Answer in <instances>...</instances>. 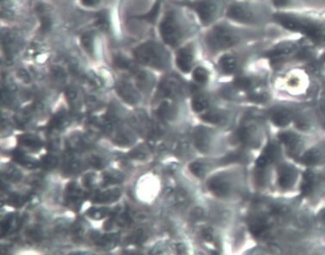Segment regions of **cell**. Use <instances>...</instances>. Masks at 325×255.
<instances>
[{
    "instance_id": "obj_1",
    "label": "cell",
    "mask_w": 325,
    "mask_h": 255,
    "mask_svg": "<svg viewBox=\"0 0 325 255\" xmlns=\"http://www.w3.org/2000/svg\"><path fill=\"white\" fill-rule=\"evenodd\" d=\"M194 29L187 15L178 9H171L166 12L160 24V35L171 47L179 46Z\"/></svg>"
},
{
    "instance_id": "obj_2",
    "label": "cell",
    "mask_w": 325,
    "mask_h": 255,
    "mask_svg": "<svg viewBox=\"0 0 325 255\" xmlns=\"http://www.w3.org/2000/svg\"><path fill=\"white\" fill-rule=\"evenodd\" d=\"M248 33L245 29L229 23H216L209 29L205 37V44L211 51L225 50L246 40Z\"/></svg>"
},
{
    "instance_id": "obj_3",
    "label": "cell",
    "mask_w": 325,
    "mask_h": 255,
    "mask_svg": "<svg viewBox=\"0 0 325 255\" xmlns=\"http://www.w3.org/2000/svg\"><path fill=\"white\" fill-rule=\"evenodd\" d=\"M226 16L229 20L247 24L258 25L266 21L268 16L267 8L252 1H238L229 5L227 8Z\"/></svg>"
},
{
    "instance_id": "obj_4",
    "label": "cell",
    "mask_w": 325,
    "mask_h": 255,
    "mask_svg": "<svg viewBox=\"0 0 325 255\" xmlns=\"http://www.w3.org/2000/svg\"><path fill=\"white\" fill-rule=\"evenodd\" d=\"M134 53L140 63L156 69H165L169 65L168 51L155 42L144 43L136 48Z\"/></svg>"
},
{
    "instance_id": "obj_5",
    "label": "cell",
    "mask_w": 325,
    "mask_h": 255,
    "mask_svg": "<svg viewBox=\"0 0 325 255\" xmlns=\"http://www.w3.org/2000/svg\"><path fill=\"white\" fill-rule=\"evenodd\" d=\"M224 0H198L192 4L200 21L205 26L216 24L223 10Z\"/></svg>"
},
{
    "instance_id": "obj_6",
    "label": "cell",
    "mask_w": 325,
    "mask_h": 255,
    "mask_svg": "<svg viewBox=\"0 0 325 255\" xmlns=\"http://www.w3.org/2000/svg\"><path fill=\"white\" fill-rule=\"evenodd\" d=\"M194 61V47L190 43L184 48H179L176 54V65L183 72L192 70Z\"/></svg>"
},
{
    "instance_id": "obj_7",
    "label": "cell",
    "mask_w": 325,
    "mask_h": 255,
    "mask_svg": "<svg viewBox=\"0 0 325 255\" xmlns=\"http://www.w3.org/2000/svg\"><path fill=\"white\" fill-rule=\"evenodd\" d=\"M117 94L123 101L131 105H136L140 101L139 93L128 80H123L117 84Z\"/></svg>"
},
{
    "instance_id": "obj_8",
    "label": "cell",
    "mask_w": 325,
    "mask_h": 255,
    "mask_svg": "<svg viewBox=\"0 0 325 255\" xmlns=\"http://www.w3.org/2000/svg\"><path fill=\"white\" fill-rule=\"evenodd\" d=\"M84 193L80 186L75 182L68 184L65 191V200L68 206L74 209L80 208L82 204Z\"/></svg>"
},
{
    "instance_id": "obj_9",
    "label": "cell",
    "mask_w": 325,
    "mask_h": 255,
    "mask_svg": "<svg viewBox=\"0 0 325 255\" xmlns=\"http://www.w3.org/2000/svg\"><path fill=\"white\" fill-rule=\"evenodd\" d=\"M296 176V172L293 167L282 166L278 173V184L281 188H290L295 182Z\"/></svg>"
},
{
    "instance_id": "obj_10",
    "label": "cell",
    "mask_w": 325,
    "mask_h": 255,
    "mask_svg": "<svg viewBox=\"0 0 325 255\" xmlns=\"http://www.w3.org/2000/svg\"><path fill=\"white\" fill-rule=\"evenodd\" d=\"M208 188L218 197H224L229 195L230 186L225 178H222L221 176H216L209 181Z\"/></svg>"
},
{
    "instance_id": "obj_11",
    "label": "cell",
    "mask_w": 325,
    "mask_h": 255,
    "mask_svg": "<svg viewBox=\"0 0 325 255\" xmlns=\"http://www.w3.org/2000/svg\"><path fill=\"white\" fill-rule=\"evenodd\" d=\"M122 191L120 189L112 188L106 191H98L93 196V202L96 204H111L118 200L121 197Z\"/></svg>"
},
{
    "instance_id": "obj_12",
    "label": "cell",
    "mask_w": 325,
    "mask_h": 255,
    "mask_svg": "<svg viewBox=\"0 0 325 255\" xmlns=\"http://www.w3.org/2000/svg\"><path fill=\"white\" fill-rule=\"evenodd\" d=\"M160 92L164 97H173L182 92V85L175 78H167L163 80L160 86Z\"/></svg>"
},
{
    "instance_id": "obj_13",
    "label": "cell",
    "mask_w": 325,
    "mask_h": 255,
    "mask_svg": "<svg viewBox=\"0 0 325 255\" xmlns=\"http://www.w3.org/2000/svg\"><path fill=\"white\" fill-rule=\"evenodd\" d=\"M92 141L83 134H75L68 140V148L71 152H79L91 148Z\"/></svg>"
},
{
    "instance_id": "obj_14",
    "label": "cell",
    "mask_w": 325,
    "mask_h": 255,
    "mask_svg": "<svg viewBox=\"0 0 325 255\" xmlns=\"http://www.w3.org/2000/svg\"><path fill=\"white\" fill-rule=\"evenodd\" d=\"M279 154V149L275 144H270L267 149H265L263 154L259 157L256 161V166L258 169H264L269 163L273 162L276 159Z\"/></svg>"
},
{
    "instance_id": "obj_15",
    "label": "cell",
    "mask_w": 325,
    "mask_h": 255,
    "mask_svg": "<svg viewBox=\"0 0 325 255\" xmlns=\"http://www.w3.org/2000/svg\"><path fill=\"white\" fill-rule=\"evenodd\" d=\"M119 235L117 234H96L94 238V242L96 246L103 249H112L119 242Z\"/></svg>"
},
{
    "instance_id": "obj_16",
    "label": "cell",
    "mask_w": 325,
    "mask_h": 255,
    "mask_svg": "<svg viewBox=\"0 0 325 255\" xmlns=\"http://www.w3.org/2000/svg\"><path fill=\"white\" fill-rule=\"evenodd\" d=\"M279 139L292 153H296L301 148V140L299 136L292 132H283L280 134Z\"/></svg>"
},
{
    "instance_id": "obj_17",
    "label": "cell",
    "mask_w": 325,
    "mask_h": 255,
    "mask_svg": "<svg viewBox=\"0 0 325 255\" xmlns=\"http://www.w3.org/2000/svg\"><path fill=\"white\" fill-rule=\"evenodd\" d=\"M238 67V61L236 56L231 53H227L222 56L219 61V68L224 75L234 74Z\"/></svg>"
},
{
    "instance_id": "obj_18",
    "label": "cell",
    "mask_w": 325,
    "mask_h": 255,
    "mask_svg": "<svg viewBox=\"0 0 325 255\" xmlns=\"http://www.w3.org/2000/svg\"><path fill=\"white\" fill-rule=\"evenodd\" d=\"M69 116L65 111H60L57 112L49 122V130L51 131L59 132L64 130L69 124Z\"/></svg>"
},
{
    "instance_id": "obj_19",
    "label": "cell",
    "mask_w": 325,
    "mask_h": 255,
    "mask_svg": "<svg viewBox=\"0 0 325 255\" xmlns=\"http://www.w3.org/2000/svg\"><path fill=\"white\" fill-rule=\"evenodd\" d=\"M317 186V177L312 170L304 172V178L301 185V194L304 197H308L314 191Z\"/></svg>"
},
{
    "instance_id": "obj_20",
    "label": "cell",
    "mask_w": 325,
    "mask_h": 255,
    "mask_svg": "<svg viewBox=\"0 0 325 255\" xmlns=\"http://www.w3.org/2000/svg\"><path fill=\"white\" fill-rule=\"evenodd\" d=\"M324 153L319 149H312L302 157V162L307 166H317L324 161Z\"/></svg>"
},
{
    "instance_id": "obj_21",
    "label": "cell",
    "mask_w": 325,
    "mask_h": 255,
    "mask_svg": "<svg viewBox=\"0 0 325 255\" xmlns=\"http://www.w3.org/2000/svg\"><path fill=\"white\" fill-rule=\"evenodd\" d=\"M81 169V161L73 154V152L70 151V154L66 157L63 164L64 173L67 175H75L76 173H80Z\"/></svg>"
},
{
    "instance_id": "obj_22",
    "label": "cell",
    "mask_w": 325,
    "mask_h": 255,
    "mask_svg": "<svg viewBox=\"0 0 325 255\" xmlns=\"http://www.w3.org/2000/svg\"><path fill=\"white\" fill-rule=\"evenodd\" d=\"M19 141L22 146L33 151H38L43 148V141L41 139L31 134L22 135L19 136Z\"/></svg>"
},
{
    "instance_id": "obj_23",
    "label": "cell",
    "mask_w": 325,
    "mask_h": 255,
    "mask_svg": "<svg viewBox=\"0 0 325 255\" xmlns=\"http://www.w3.org/2000/svg\"><path fill=\"white\" fill-rule=\"evenodd\" d=\"M135 141V136L131 131L127 130H121L115 133L113 136V142L117 146L129 147Z\"/></svg>"
},
{
    "instance_id": "obj_24",
    "label": "cell",
    "mask_w": 325,
    "mask_h": 255,
    "mask_svg": "<svg viewBox=\"0 0 325 255\" xmlns=\"http://www.w3.org/2000/svg\"><path fill=\"white\" fill-rule=\"evenodd\" d=\"M136 84L139 89H141L143 92H149L151 90V88L154 85V80L152 75L150 72L145 71H140L138 70L136 72Z\"/></svg>"
},
{
    "instance_id": "obj_25",
    "label": "cell",
    "mask_w": 325,
    "mask_h": 255,
    "mask_svg": "<svg viewBox=\"0 0 325 255\" xmlns=\"http://www.w3.org/2000/svg\"><path fill=\"white\" fill-rule=\"evenodd\" d=\"M272 121L277 126H285L292 120V114L287 110H278L273 113Z\"/></svg>"
},
{
    "instance_id": "obj_26",
    "label": "cell",
    "mask_w": 325,
    "mask_h": 255,
    "mask_svg": "<svg viewBox=\"0 0 325 255\" xmlns=\"http://www.w3.org/2000/svg\"><path fill=\"white\" fill-rule=\"evenodd\" d=\"M124 179V176L118 171H107L103 174V183L105 186H115L120 184Z\"/></svg>"
},
{
    "instance_id": "obj_27",
    "label": "cell",
    "mask_w": 325,
    "mask_h": 255,
    "mask_svg": "<svg viewBox=\"0 0 325 255\" xmlns=\"http://www.w3.org/2000/svg\"><path fill=\"white\" fill-rule=\"evenodd\" d=\"M66 97L71 106V109L74 112H79L81 106V101H80V94L78 93V90L74 87L68 88L66 92Z\"/></svg>"
},
{
    "instance_id": "obj_28",
    "label": "cell",
    "mask_w": 325,
    "mask_h": 255,
    "mask_svg": "<svg viewBox=\"0 0 325 255\" xmlns=\"http://www.w3.org/2000/svg\"><path fill=\"white\" fill-rule=\"evenodd\" d=\"M295 50V45L291 43H281L277 46V48H274L269 53V56L275 58H280L283 56H286L293 53Z\"/></svg>"
},
{
    "instance_id": "obj_29",
    "label": "cell",
    "mask_w": 325,
    "mask_h": 255,
    "mask_svg": "<svg viewBox=\"0 0 325 255\" xmlns=\"http://www.w3.org/2000/svg\"><path fill=\"white\" fill-rule=\"evenodd\" d=\"M174 107L168 101H164L159 105L157 110L158 117L162 120H170L174 116Z\"/></svg>"
},
{
    "instance_id": "obj_30",
    "label": "cell",
    "mask_w": 325,
    "mask_h": 255,
    "mask_svg": "<svg viewBox=\"0 0 325 255\" xmlns=\"http://www.w3.org/2000/svg\"><path fill=\"white\" fill-rule=\"evenodd\" d=\"M114 63L118 68L131 71L133 74H136L139 70L136 64L133 63L131 60H129L128 58L123 57V56H118L117 57H115Z\"/></svg>"
},
{
    "instance_id": "obj_31",
    "label": "cell",
    "mask_w": 325,
    "mask_h": 255,
    "mask_svg": "<svg viewBox=\"0 0 325 255\" xmlns=\"http://www.w3.org/2000/svg\"><path fill=\"white\" fill-rule=\"evenodd\" d=\"M19 221L17 220L16 215H9L6 219H4L2 224H1L2 235L5 236L6 234H10L11 231H13L15 227H19Z\"/></svg>"
},
{
    "instance_id": "obj_32",
    "label": "cell",
    "mask_w": 325,
    "mask_h": 255,
    "mask_svg": "<svg viewBox=\"0 0 325 255\" xmlns=\"http://www.w3.org/2000/svg\"><path fill=\"white\" fill-rule=\"evenodd\" d=\"M195 144L200 151L205 152L208 149V134L204 130L195 132Z\"/></svg>"
},
{
    "instance_id": "obj_33",
    "label": "cell",
    "mask_w": 325,
    "mask_h": 255,
    "mask_svg": "<svg viewBox=\"0 0 325 255\" xmlns=\"http://www.w3.org/2000/svg\"><path fill=\"white\" fill-rule=\"evenodd\" d=\"M111 213L112 210H110L109 208L94 207L88 210L87 215L94 220H101L111 215Z\"/></svg>"
},
{
    "instance_id": "obj_34",
    "label": "cell",
    "mask_w": 325,
    "mask_h": 255,
    "mask_svg": "<svg viewBox=\"0 0 325 255\" xmlns=\"http://www.w3.org/2000/svg\"><path fill=\"white\" fill-rule=\"evenodd\" d=\"M14 159H15L16 162L21 164L25 168H35L38 166V163L35 161V159H33L32 158H29V157L27 156V155L23 154L21 152L15 153Z\"/></svg>"
},
{
    "instance_id": "obj_35",
    "label": "cell",
    "mask_w": 325,
    "mask_h": 255,
    "mask_svg": "<svg viewBox=\"0 0 325 255\" xmlns=\"http://www.w3.org/2000/svg\"><path fill=\"white\" fill-rule=\"evenodd\" d=\"M267 229L268 226L267 223L262 220H256L250 226L251 233L257 237L263 236L264 234H267Z\"/></svg>"
},
{
    "instance_id": "obj_36",
    "label": "cell",
    "mask_w": 325,
    "mask_h": 255,
    "mask_svg": "<svg viewBox=\"0 0 325 255\" xmlns=\"http://www.w3.org/2000/svg\"><path fill=\"white\" fill-rule=\"evenodd\" d=\"M192 77L195 82L198 85H205L207 83L209 79L208 71L205 67H197L195 68L192 74Z\"/></svg>"
},
{
    "instance_id": "obj_37",
    "label": "cell",
    "mask_w": 325,
    "mask_h": 255,
    "mask_svg": "<svg viewBox=\"0 0 325 255\" xmlns=\"http://www.w3.org/2000/svg\"><path fill=\"white\" fill-rule=\"evenodd\" d=\"M208 99L205 96H195L192 99V109L196 112H203L208 108Z\"/></svg>"
},
{
    "instance_id": "obj_38",
    "label": "cell",
    "mask_w": 325,
    "mask_h": 255,
    "mask_svg": "<svg viewBox=\"0 0 325 255\" xmlns=\"http://www.w3.org/2000/svg\"><path fill=\"white\" fill-rule=\"evenodd\" d=\"M133 125L134 127L136 128L137 131H140L141 133L144 132L145 130H147L148 127V122H147V118L145 117V115L142 112H137L133 118Z\"/></svg>"
},
{
    "instance_id": "obj_39",
    "label": "cell",
    "mask_w": 325,
    "mask_h": 255,
    "mask_svg": "<svg viewBox=\"0 0 325 255\" xmlns=\"http://www.w3.org/2000/svg\"><path fill=\"white\" fill-rule=\"evenodd\" d=\"M4 177L10 182H17L21 179L22 174L17 168L10 166L4 172Z\"/></svg>"
},
{
    "instance_id": "obj_40",
    "label": "cell",
    "mask_w": 325,
    "mask_h": 255,
    "mask_svg": "<svg viewBox=\"0 0 325 255\" xmlns=\"http://www.w3.org/2000/svg\"><path fill=\"white\" fill-rule=\"evenodd\" d=\"M94 37L93 34H85L81 38V43H82L83 48H85V50L90 54H93L95 50V45H94Z\"/></svg>"
},
{
    "instance_id": "obj_41",
    "label": "cell",
    "mask_w": 325,
    "mask_h": 255,
    "mask_svg": "<svg viewBox=\"0 0 325 255\" xmlns=\"http://www.w3.org/2000/svg\"><path fill=\"white\" fill-rule=\"evenodd\" d=\"M57 165H58V158L53 154H47L45 156H43L41 160V166L47 170H51L56 168Z\"/></svg>"
},
{
    "instance_id": "obj_42",
    "label": "cell",
    "mask_w": 325,
    "mask_h": 255,
    "mask_svg": "<svg viewBox=\"0 0 325 255\" xmlns=\"http://www.w3.org/2000/svg\"><path fill=\"white\" fill-rule=\"evenodd\" d=\"M202 120H204L205 122H209V123H220L222 122L221 115L215 112H205V114L202 115L201 117Z\"/></svg>"
},
{
    "instance_id": "obj_43",
    "label": "cell",
    "mask_w": 325,
    "mask_h": 255,
    "mask_svg": "<svg viewBox=\"0 0 325 255\" xmlns=\"http://www.w3.org/2000/svg\"><path fill=\"white\" fill-rule=\"evenodd\" d=\"M88 165L91 166L92 168L95 169H102L104 168L105 162L104 159L99 155H91L87 159Z\"/></svg>"
},
{
    "instance_id": "obj_44",
    "label": "cell",
    "mask_w": 325,
    "mask_h": 255,
    "mask_svg": "<svg viewBox=\"0 0 325 255\" xmlns=\"http://www.w3.org/2000/svg\"><path fill=\"white\" fill-rule=\"evenodd\" d=\"M110 19L108 13L105 11H101L97 15V25L103 29H108L109 28Z\"/></svg>"
},
{
    "instance_id": "obj_45",
    "label": "cell",
    "mask_w": 325,
    "mask_h": 255,
    "mask_svg": "<svg viewBox=\"0 0 325 255\" xmlns=\"http://www.w3.org/2000/svg\"><path fill=\"white\" fill-rule=\"evenodd\" d=\"M159 11H160V4H155L152 10L149 13L144 15V16H138V19H142L150 22L155 21L157 19L158 15H159Z\"/></svg>"
},
{
    "instance_id": "obj_46",
    "label": "cell",
    "mask_w": 325,
    "mask_h": 255,
    "mask_svg": "<svg viewBox=\"0 0 325 255\" xmlns=\"http://www.w3.org/2000/svg\"><path fill=\"white\" fill-rule=\"evenodd\" d=\"M190 170L195 176L197 177H203L205 174V168L202 163L193 162L190 165Z\"/></svg>"
},
{
    "instance_id": "obj_47",
    "label": "cell",
    "mask_w": 325,
    "mask_h": 255,
    "mask_svg": "<svg viewBox=\"0 0 325 255\" xmlns=\"http://www.w3.org/2000/svg\"><path fill=\"white\" fill-rule=\"evenodd\" d=\"M26 197L21 195L13 194L11 195V197H9L8 203L12 206H16V207H20L22 205H24V203L26 202Z\"/></svg>"
},
{
    "instance_id": "obj_48",
    "label": "cell",
    "mask_w": 325,
    "mask_h": 255,
    "mask_svg": "<svg viewBox=\"0 0 325 255\" xmlns=\"http://www.w3.org/2000/svg\"><path fill=\"white\" fill-rule=\"evenodd\" d=\"M129 154L131 158L136 159H146L147 157L146 150L141 147H136L133 150H131Z\"/></svg>"
},
{
    "instance_id": "obj_49",
    "label": "cell",
    "mask_w": 325,
    "mask_h": 255,
    "mask_svg": "<svg viewBox=\"0 0 325 255\" xmlns=\"http://www.w3.org/2000/svg\"><path fill=\"white\" fill-rule=\"evenodd\" d=\"M252 85V81L248 77H238L234 80V85L240 89H248Z\"/></svg>"
},
{
    "instance_id": "obj_50",
    "label": "cell",
    "mask_w": 325,
    "mask_h": 255,
    "mask_svg": "<svg viewBox=\"0 0 325 255\" xmlns=\"http://www.w3.org/2000/svg\"><path fill=\"white\" fill-rule=\"evenodd\" d=\"M96 181V175L94 173H87L83 177V186L85 188H92Z\"/></svg>"
},
{
    "instance_id": "obj_51",
    "label": "cell",
    "mask_w": 325,
    "mask_h": 255,
    "mask_svg": "<svg viewBox=\"0 0 325 255\" xmlns=\"http://www.w3.org/2000/svg\"><path fill=\"white\" fill-rule=\"evenodd\" d=\"M145 239H146V235H145V233H144L142 229L136 230V231L134 233L132 237H131V241H132L134 244H140V243H142V242L145 241Z\"/></svg>"
},
{
    "instance_id": "obj_52",
    "label": "cell",
    "mask_w": 325,
    "mask_h": 255,
    "mask_svg": "<svg viewBox=\"0 0 325 255\" xmlns=\"http://www.w3.org/2000/svg\"><path fill=\"white\" fill-rule=\"evenodd\" d=\"M52 74H53V76L56 78V80H63L66 78V74H65L64 70L60 67H53L52 68Z\"/></svg>"
},
{
    "instance_id": "obj_53",
    "label": "cell",
    "mask_w": 325,
    "mask_h": 255,
    "mask_svg": "<svg viewBox=\"0 0 325 255\" xmlns=\"http://www.w3.org/2000/svg\"><path fill=\"white\" fill-rule=\"evenodd\" d=\"M87 105L90 108H94V109H99L101 107V103L99 101V99H95L94 97H90L87 100Z\"/></svg>"
},
{
    "instance_id": "obj_54",
    "label": "cell",
    "mask_w": 325,
    "mask_h": 255,
    "mask_svg": "<svg viewBox=\"0 0 325 255\" xmlns=\"http://www.w3.org/2000/svg\"><path fill=\"white\" fill-rule=\"evenodd\" d=\"M29 236L34 241H39L42 238V232L38 228L30 229L29 231Z\"/></svg>"
},
{
    "instance_id": "obj_55",
    "label": "cell",
    "mask_w": 325,
    "mask_h": 255,
    "mask_svg": "<svg viewBox=\"0 0 325 255\" xmlns=\"http://www.w3.org/2000/svg\"><path fill=\"white\" fill-rule=\"evenodd\" d=\"M202 236L207 242H212L214 239L213 232L210 229H204L202 231Z\"/></svg>"
},
{
    "instance_id": "obj_56",
    "label": "cell",
    "mask_w": 325,
    "mask_h": 255,
    "mask_svg": "<svg viewBox=\"0 0 325 255\" xmlns=\"http://www.w3.org/2000/svg\"><path fill=\"white\" fill-rule=\"evenodd\" d=\"M297 127L300 129V130H308L309 129V122H307L306 120H304V118H300V119L297 121Z\"/></svg>"
},
{
    "instance_id": "obj_57",
    "label": "cell",
    "mask_w": 325,
    "mask_h": 255,
    "mask_svg": "<svg viewBox=\"0 0 325 255\" xmlns=\"http://www.w3.org/2000/svg\"><path fill=\"white\" fill-rule=\"evenodd\" d=\"M83 233H84V229H83L82 225L80 223H76V225L74 227V234L75 236L80 237Z\"/></svg>"
},
{
    "instance_id": "obj_58",
    "label": "cell",
    "mask_w": 325,
    "mask_h": 255,
    "mask_svg": "<svg viewBox=\"0 0 325 255\" xmlns=\"http://www.w3.org/2000/svg\"><path fill=\"white\" fill-rule=\"evenodd\" d=\"M251 100H253L255 102H258V103H261V102H264L267 99V97L266 95H264V94H255V95L251 96Z\"/></svg>"
},
{
    "instance_id": "obj_59",
    "label": "cell",
    "mask_w": 325,
    "mask_h": 255,
    "mask_svg": "<svg viewBox=\"0 0 325 255\" xmlns=\"http://www.w3.org/2000/svg\"><path fill=\"white\" fill-rule=\"evenodd\" d=\"M81 1H82V4L85 6L94 7V6H96L99 4L100 0H81Z\"/></svg>"
},
{
    "instance_id": "obj_60",
    "label": "cell",
    "mask_w": 325,
    "mask_h": 255,
    "mask_svg": "<svg viewBox=\"0 0 325 255\" xmlns=\"http://www.w3.org/2000/svg\"><path fill=\"white\" fill-rule=\"evenodd\" d=\"M320 217H321V221H322V223L325 224V209L322 210V213H321V215H320Z\"/></svg>"
}]
</instances>
